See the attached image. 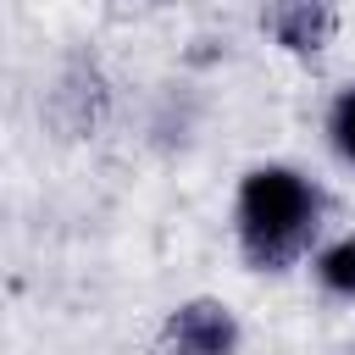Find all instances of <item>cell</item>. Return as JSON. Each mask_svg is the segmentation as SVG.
<instances>
[{"instance_id":"obj_1","label":"cell","mask_w":355,"mask_h":355,"mask_svg":"<svg viewBox=\"0 0 355 355\" xmlns=\"http://www.w3.org/2000/svg\"><path fill=\"white\" fill-rule=\"evenodd\" d=\"M233 222H239V250L255 272H283L294 266L316 227H322V189L294 172V166H250L233 200Z\"/></svg>"},{"instance_id":"obj_2","label":"cell","mask_w":355,"mask_h":355,"mask_svg":"<svg viewBox=\"0 0 355 355\" xmlns=\"http://www.w3.org/2000/svg\"><path fill=\"white\" fill-rule=\"evenodd\" d=\"M105 111H111V89H105L100 67L83 61V55H72V61L61 67L55 89L44 94V122H50L61 139H89V133H100Z\"/></svg>"},{"instance_id":"obj_3","label":"cell","mask_w":355,"mask_h":355,"mask_svg":"<svg viewBox=\"0 0 355 355\" xmlns=\"http://www.w3.org/2000/svg\"><path fill=\"white\" fill-rule=\"evenodd\" d=\"M233 349H239V316L211 294L183 300L155 333V355H233Z\"/></svg>"},{"instance_id":"obj_4","label":"cell","mask_w":355,"mask_h":355,"mask_svg":"<svg viewBox=\"0 0 355 355\" xmlns=\"http://www.w3.org/2000/svg\"><path fill=\"white\" fill-rule=\"evenodd\" d=\"M261 28L288 50V55H322L338 33V6L327 0H288V6H266Z\"/></svg>"},{"instance_id":"obj_5","label":"cell","mask_w":355,"mask_h":355,"mask_svg":"<svg viewBox=\"0 0 355 355\" xmlns=\"http://www.w3.org/2000/svg\"><path fill=\"white\" fill-rule=\"evenodd\" d=\"M316 283H322L327 294L355 300V233H349V239H333V244L316 255Z\"/></svg>"},{"instance_id":"obj_6","label":"cell","mask_w":355,"mask_h":355,"mask_svg":"<svg viewBox=\"0 0 355 355\" xmlns=\"http://www.w3.org/2000/svg\"><path fill=\"white\" fill-rule=\"evenodd\" d=\"M327 139H333V150L355 166V83L333 100V111H327Z\"/></svg>"}]
</instances>
